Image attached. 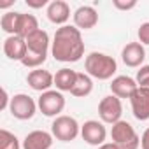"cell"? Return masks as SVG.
<instances>
[{
	"instance_id": "17",
	"label": "cell",
	"mask_w": 149,
	"mask_h": 149,
	"mask_svg": "<svg viewBox=\"0 0 149 149\" xmlns=\"http://www.w3.org/2000/svg\"><path fill=\"white\" fill-rule=\"evenodd\" d=\"M26 46H28V51L33 53V54H42V56H47V51H49V35L46 30H37L33 32L32 35H28L26 39Z\"/></svg>"
},
{
	"instance_id": "6",
	"label": "cell",
	"mask_w": 149,
	"mask_h": 149,
	"mask_svg": "<svg viewBox=\"0 0 149 149\" xmlns=\"http://www.w3.org/2000/svg\"><path fill=\"white\" fill-rule=\"evenodd\" d=\"M37 104L35 100L30 97V95H25V93H18L11 98V105H9V111L11 114L16 118V119H21V121H26V119H32L35 111H37Z\"/></svg>"
},
{
	"instance_id": "5",
	"label": "cell",
	"mask_w": 149,
	"mask_h": 149,
	"mask_svg": "<svg viewBox=\"0 0 149 149\" xmlns=\"http://www.w3.org/2000/svg\"><path fill=\"white\" fill-rule=\"evenodd\" d=\"M37 105H39V109L44 116H47V118L56 116L58 118L60 112L65 109V97L58 90H49V91H44L39 97Z\"/></svg>"
},
{
	"instance_id": "12",
	"label": "cell",
	"mask_w": 149,
	"mask_h": 149,
	"mask_svg": "<svg viewBox=\"0 0 149 149\" xmlns=\"http://www.w3.org/2000/svg\"><path fill=\"white\" fill-rule=\"evenodd\" d=\"M121 58L126 67H132V68L140 67L146 58V49L140 42H128L121 51Z\"/></svg>"
},
{
	"instance_id": "11",
	"label": "cell",
	"mask_w": 149,
	"mask_h": 149,
	"mask_svg": "<svg viewBox=\"0 0 149 149\" xmlns=\"http://www.w3.org/2000/svg\"><path fill=\"white\" fill-rule=\"evenodd\" d=\"M132 111L133 116L139 121H147L149 119V91L144 88H137L135 93L130 97Z\"/></svg>"
},
{
	"instance_id": "15",
	"label": "cell",
	"mask_w": 149,
	"mask_h": 149,
	"mask_svg": "<svg viewBox=\"0 0 149 149\" xmlns=\"http://www.w3.org/2000/svg\"><path fill=\"white\" fill-rule=\"evenodd\" d=\"M98 23V14L91 6H81L74 13V26L79 30H90Z\"/></svg>"
},
{
	"instance_id": "14",
	"label": "cell",
	"mask_w": 149,
	"mask_h": 149,
	"mask_svg": "<svg viewBox=\"0 0 149 149\" xmlns=\"http://www.w3.org/2000/svg\"><path fill=\"white\" fill-rule=\"evenodd\" d=\"M137 88H139L137 81L132 79V77H128V76H116L112 79V83H111V91L119 100L121 98H130L135 93Z\"/></svg>"
},
{
	"instance_id": "2",
	"label": "cell",
	"mask_w": 149,
	"mask_h": 149,
	"mask_svg": "<svg viewBox=\"0 0 149 149\" xmlns=\"http://www.w3.org/2000/svg\"><path fill=\"white\" fill-rule=\"evenodd\" d=\"M84 68H86V74L90 77H95L98 81H107L111 79L116 70H118V63L112 56L105 54V53H90L84 60Z\"/></svg>"
},
{
	"instance_id": "8",
	"label": "cell",
	"mask_w": 149,
	"mask_h": 149,
	"mask_svg": "<svg viewBox=\"0 0 149 149\" xmlns=\"http://www.w3.org/2000/svg\"><path fill=\"white\" fill-rule=\"evenodd\" d=\"M81 137L84 142H88L90 146H102L105 144V137H107V130L104 126V123L90 119L81 126Z\"/></svg>"
},
{
	"instance_id": "10",
	"label": "cell",
	"mask_w": 149,
	"mask_h": 149,
	"mask_svg": "<svg viewBox=\"0 0 149 149\" xmlns=\"http://www.w3.org/2000/svg\"><path fill=\"white\" fill-rule=\"evenodd\" d=\"M26 53H28V46H26V40L23 37H19V35H9L4 40V54L9 60L23 61V58L26 56Z\"/></svg>"
},
{
	"instance_id": "30",
	"label": "cell",
	"mask_w": 149,
	"mask_h": 149,
	"mask_svg": "<svg viewBox=\"0 0 149 149\" xmlns=\"http://www.w3.org/2000/svg\"><path fill=\"white\" fill-rule=\"evenodd\" d=\"M98 149H119V147H118L114 142H105V144H102Z\"/></svg>"
},
{
	"instance_id": "20",
	"label": "cell",
	"mask_w": 149,
	"mask_h": 149,
	"mask_svg": "<svg viewBox=\"0 0 149 149\" xmlns=\"http://www.w3.org/2000/svg\"><path fill=\"white\" fill-rule=\"evenodd\" d=\"M39 30V21L33 14H19V23H18V35L26 39L28 35H32L33 32Z\"/></svg>"
},
{
	"instance_id": "22",
	"label": "cell",
	"mask_w": 149,
	"mask_h": 149,
	"mask_svg": "<svg viewBox=\"0 0 149 149\" xmlns=\"http://www.w3.org/2000/svg\"><path fill=\"white\" fill-rule=\"evenodd\" d=\"M0 149H19V140L9 130H0Z\"/></svg>"
},
{
	"instance_id": "26",
	"label": "cell",
	"mask_w": 149,
	"mask_h": 149,
	"mask_svg": "<svg viewBox=\"0 0 149 149\" xmlns=\"http://www.w3.org/2000/svg\"><path fill=\"white\" fill-rule=\"evenodd\" d=\"M112 6H114L116 9H119V11H130V9H133V7L137 6V2H135V0H130V2H123V0H112Z\"/></svg>"
},
{
	"instance_id": "27",
	"label": "cell",
	"mask_w": 149,
	"mask_h": 149,
	"mask_svg": "<svg viewBox=\"0 0 149 149\" xmlns=\"http://www.w3.org/2000/svg\"><path fill=\"white\" fill-rule=\"evenodd\" d=\"M26 6L32 9H42L44 6H49L47 0H26Z\"/></svg>"
},
{
	"instance_id": "28",
	"label": "cell",
	"mask_w": 149,
	"mask_h": 149,
	"mask_svg": "<svg viewBox=\"0 0 149 149\" xmlns=\"http://www.w3.org/2000/svg\"><path fill=\"white\" fill-rule=\"evenodd\" d=\"M9 105H11V98H9V95H7V90L4 88V90H2V104H0V111L9 109Z\"/></svg>"
},
{
	"instance_id": "1",
	"label": "cell",
	"mask_w": 149,
	"mask_h": 149,
	"mask_svg": "<svg viewBox=\"0 0 149 149\" xmlns=\"http://www.w3.org/2000/svg\"><path fill=\"white\" fill-rule=\"evenodd\" d=\"M51 54L56 61L74 63L84 56V42L77 26L65 25L60 26L51 42Z\"/></svg>"
},
{
	"instance_id": "7",
	"label": "cell",
	"mask_w": 149,
	"mask_h": 149,
	"mask_svg": "<svg viewBox=\"0 0 149 149\" xmlns=\"http://www.w3.org/2000/svg\"><path fill=\"white\" fill-rule=\"evenodd\" d=\"M121 114H123V105L121 100L114 95L104 97L98 104V116L104 123L114 125L118 121H121Z\"/></svg>"
},
{
	"instance_id": "31",
	"label": "cell",
	"mask_w": 149,
	"mask_h": 149,
	"mask_svg": "<svg viewBox=\"0 0 149 149\" xmlns=\"http://www.w3.org/2000/svg\"><path fill=\"white\" fill-rule=\"evenodd\" d=\"M13 4H14V0H11V2H0V7L6 9V7H9V6H13Z\"/></svg>"
},
{
	"instance_id": "19",
	"label": "cell",
	"mask_w": 149,
	"mask_h": 149,
	"mask_svg": "<svg viewBox=\"0 0 149 149\" xmlns=\"http://www.w3.org/2000/svg\"><path fill=\"white\" fill-rule=\"evenodd\" d=\"M93 91V81L88 74H83V72H77V79H76V84L72 88V95L74 97H79V98H84L88 97L90 93Z\"/></svg>"
},
{
	"instance_id": "25",
	"label": "cell",
	"mask_w": 149,
	"mask_h": 149,
	"mask_svg": "<svg viewBox=\"0 0 149 149\" xmlns=\"http://www.w3.org/2000/svg\"><path fill=\"white\" fill-rule=\"evenodd\" d=\"M135 81H137V84H139V86L149 81V65H142V67H140V70L137 72Z\"/></svg>"
},
{
	"instance_id": "9",
	"label": "cell",
	"mask_w": 149,
	"mask_h": 149,
	"mask_svg": "<svg viewBox=\"0 0 149 149\" xmlns=\"http://www.w3.org/2000/svg\"><path fill=\"white\" fill-rule=\"evenodd\" d=\"M26 83L32 90L35 91H49V88L54 84V76L49 72V70H44V68H35L32 72H28L26 76Z\"/></svg>"
},
{
	"instance_id": "24",
	"label": "cell",
	"mask_w": 149,
	"mask_h": 149,
	"mask_svg": "<svg viewBox=\"0 0 149 149\" xmlns=\"http://www.w3.org/2000/svg\"><path fill=\"white\" fill-rule=\"evenodd\" d=\"M137 35H139V40L142 46H149V21H146L139 26Z\"/></svg>"
},
{
	"instance_id": "23",
	"label": "cell",
	"mask_w": 149,
	"mask_h": 149,
	"mask_svg": "<svg viewBox=\"0 0 149 149\" xmlns=\"http://www.w3.org/2000/svg\"><path fill=\"white\" fill-rule=\"evenodd\" d=\"M46 58H47V56H42V54H33V53H30V51H28V53H26V56L23 58V61H21V63H23L25 67H28V68H33V70H35V68H39V67L46 61Z\"/></svg>"
},
{
	"instance_id": "16",
	"label": "cell",
	"mask_w": 149,
	"mask_h": 149,
	"mask_svg": "<svg viewBox=\"0 0 149 149\" xmlns=\"http://www.w3.org/2000/svg\"><path fill=\"white\" fill-rule=\"evenodd\" d=\"M53 146V133L33 130L23 139V149H49Z\"/></svg>"
},
{
	"instance_id": "18",
	"label": "cell",
	"mask_w": 149,
	"mask_h": 149,
	"mask_svg": "<svg viewBox=\"0 0 149 149\" xmlns=\"http://www.w3.org/2000/svg\"><path fill=\"white\" fill-rule=\"evenodd\" d=\"M77 79V72L72 68H60L54 74V86L58 91H72Z\"/></svg>"
},
{
	"instance_id": "13",
	"label": "cell",
	"mask_w": 149,
	"mask_h": 149,
	"mask_svg": "<svg viewBox=\"0 0 149 149\" xmlns=\"http://www.w3.org/2000/svg\"><path fill=\"white\" fill-rule=\"evenodd\" d=\"M47 19L54 25H60V26H65V23L68 21L70 18V6L65 2V0H53L47 6Z\"/></svg>"
},
{
	"instance_id": "21",
	"label": "cell",
	"mask_w": 149,
	"mask_h": 149,
	"mask_svg": "<svg viewBox=\"0 0 149 149\" xmlns=\"http://www.w3.org/2000/svg\"><path fill=\"white\" fill-rule=\"evenodd\" d=\"M19 14L21 13H6L0 19V26L9 35H18V23H19Z\"/></svg>"
},
{
	"instance_id": "3",
	"label": "cell",
	"mask_w": 149,
	"mask_h": 149,
	"mask_svg": "<svg viewBox=\"0 0 149 149\" xmlns=\"http://www.w3.org/2000/svg\"><path fill=\"white\" fill-rule=\"evenodd\" d=\"M111 139L119 149H139V146H140V137L137 135L133 126L123 119L112 125Z\"/></svg>"
},
{
	"instance_id": "29",
	"label": "cell",
	"mask_w": 149,
	"mask_h": 149,
	"mask_svg": "<svg viewBox=\"0 0 149 149\" xmlns=\"http://www.w3.org/2000/svg\"><path fill=\"white\" fill-rule=\"evenodd\" d=\"M140 147L142 149H149V128H146L142 137H140Z\"/></svg>"
},
{
	"instance_id": "4",
	"label": "cell",
	"mask_w": 149,
	"mask_h": 149,
	"mask_svg": "<svg viewBox=\"0 0 149 149\" xmlns=\"http://www.w3.org/2000/svg\"><path fill=\"white\" fill-rule=\"evenodd\" d=\"M51 133L61 142H70L81 133V126L72 116H58L51 125Z\"/></svg>"
}]
</instances>
